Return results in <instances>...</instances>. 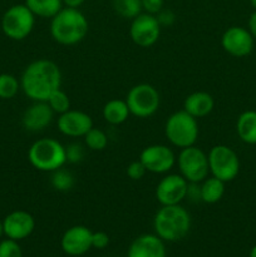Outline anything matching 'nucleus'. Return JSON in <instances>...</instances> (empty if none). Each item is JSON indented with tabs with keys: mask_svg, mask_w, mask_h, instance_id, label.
<instances>
[{
	"mask_svg": "<svg viewBox=\"0 0 256 257\" xmlns=\"http://www.w3.org/2000/svg\"><path fill=\"white\" fill-rule=\"evenodd\" d=\"M124 100L130 108L131 115L142 119L155 115L161 105V97L157 88L148 83L133 85L128 90Z\"/></svg>",
	"mask_w": 256,
	"mask_h": 257,
	"instance_id": "obj_6",
	"label": "nucleus"
},
{
	"mask_svg": "<svg viewBox=\"0 0 256 257\" xmlns=\"http://www.w3.org/2000/svg\"><path fill=\"white\" fill-rule=\"evenodd\" d=\"M84 2L85 0H63V4L67 8H75V9H78Z\"/></svg>",
	"mask_w": 256,
	"mask_h": 257,
	"instance_id": "obj_36",
	"label": "nucleus"
},
{
	"mask_svg": "<svg viewBox=\"0 0 256 257\" xmlns=\"http://www.w3.org/2000/svg\"><path fill=\"white\" fill-rule=\"evenodd\" d=\"M25 5L35 17L52 19L63 9V0H25Z\"/></svg>",
	"mask_w": 256,
	"mask_h": 257,
	"instance_id": "obj_23",
	"label": "nucleus"
},
{
	"mask_svg": "<svg viewBox=\"0 0 256 257\" xmlns=\"http://www.w3.org/2000/svg\"><path fill=\"white\" fill-rule=\"evenodd\" d=\"M55 113L47 102H33L23 113V127L29 132H42L50 125Z\"/></svg>",
	"mask_w": 256,
	"mask_h": 257,
	"instance_id": "obj_17",
	"label": "nucleus"
},
{
	"mask_svg": "<svg viewBox=\"0 0 256 257\" xmlns=\"http://www.w3.org/2000/svg\"><path fill=\"white\" fill-rule=\"evenodd\" d=\"M4 235V228H3V221H0V237Z\"/></svg>",
	"mask_w": 256,
	"mask_h": 257,
	"instance_id": "obj_38",
	"label": "nucleus"
},
{
	"mask_svg": "<svg viewBox=\"0 0 256 257\" xmlns=\"http://www.w3.org/2000/svg\"><path fill=\"white\" fill-rule=\"evenodd\" d=\"M47 103L49 104V107L52 108L53 112L58 115L70 109L69 95H68L64 90L60 89V88L54 90V92L49 95V98L47 99Z\"/></svg>",
	"mask_w": 256,
	"mask_h": 257,
	"instance_id": "obj_28",
	"label": "nucleus"
},
{
	"mask_svg": "<svg viewBox=\"0 0 256 257\" xmlns=\"http://www.w3.org/2000/svg\"><path fill=\"white\" fill-rule=\"evenodd\" d=\"M57 127L58 131L65 137L79 138L84 137L88 131L92 130L94 125L92 117L88 113L83 110L69 109L58 115Z\"/></svg>",
	"mask_w": 256,
	"mask_h": 257,
	"instance_id": "obj_14",
	"label": "nucleus"
},
{
	"mask_svg": "<svg viewBox=\"0 0 256 257\" xmlns=\"http://www.w3.org/2000/svg\"><path fill=\"white\" fill-rule=\"evenodd\" d=\"M4 235L12 240L20 241L29 237L35 228V220L32 213L24 210L10 212L3 221Z\"/></svg>",
	"mask_w": 256,
	"mask_h": 257,
	"instance_id": "obj_16",
	"label": "nucleus"
},
{
	"mask_svg": "<svg viewBox=\"0 0 256 257\" xmlns=\"http://www.w3.org/2000/svg\"><path fill=\"white\" fill-rule=\"evenodd\" d=\"M165 135L168 142L180 150L195 146L200 135L197 119L186 110H177L166 120Z\"/></svg>",
	"mask_w": 256,
	"mask_h": 257,
	"instance_id": "obj_5",
	"label": "nucleus"
},
{
	"mask_svg": "<svg viewBox=\"0 0 256 257\" xmlns=\"http://www.w3.org/2000/svg\"><path fill=\"white\" fill-rule=\"evenodd\" d=\"M113 9L124 19H135L142 13L141 0H113Z\"/></svg>",
	"mask_w": 256,
	"mask_h": 257,
	"instance_id": "obj_25",
	"label": "nucleus"
},
{
	"mask_svg": "<svg viewBox=\"0 0 256 257\" xmlns=\"http://www.w3.org/2000/svg\"><path fill=\"white\" fill-rule=\"evenodd\" d=\"M20 89V80L9 73L0 74V99H12Z\"/></svg>",
	"mask_w": 256,
	"mask_h": 257,
	"instance_id": "obj_27",
	"label": "nucleus"
},
{
	"mask_svg": "<svg viewBox=\"0 0 256 257\" xmlns=\"http://www.w3.org/2000/svg\"><path fill=\"white\" fill-rule=\"evenodd\" d=\"M125 173H127V176L132 181H140L145 177L146 173H147V170H146V167L143 166V163L141 162L140 160H136L132 161V162L127 166Z\"/></svg>",
	"mask_w": 256,
	"mask_h": 257,
	"instance_id": "obj_31",
	"label": "nucleus"
},
{
	"mask_svg": "<svg viewBox=\"0 0 256 257\" xmlns=\"http://www.w3.org/2000/svg\"><path fill=\"white\" fill-rule=\"evenodd\" d=\"M191 215L181 205L161 206L153 217L155 233L166 242H176L187 236L191 230Z\"/></svg>",
	"mask_w": 256,
	"mask_h": 257,
	"instance_id": "obj_3",
	"label": "nucleus"
},
{
	"mask_svg": "<svg viewBox=\"0 0 256 257\" xmlns=\"http://www.w3.org/2000/svg\"><path fill=\"white\" fill-rule=\"evenodd\" d=\"M109 245V236L104 231H97L92 235V247L103 250Z\"/></svg>",
	"mask_w": 256,
	"mask_h": 257,
	"instance_id": "obj_32",
	"label": "nucleus"
},
{
	"mask_svg": "<svg viewBox=\"0 0 256 257\" xmlns=\"http://www.w3.org/2000/svg\"><path fill=\"white\" fill-rule=\"evenodd\" d=\"M65 157L68 163H79L84 158V147L80 143H69L65 146Z\"/></svg>",
	"mask_w": 256,
	"mask_h": 257,
	"instance_id": "obj_30",
	"label": "nucleus"
},
{
	"mask_svg": "<svg viewBox=\"0 0 256 257\" xmlns=\"http://www.w3.org/2000/svg\"><path fill=\"white\" fill-rule=\"evenodd\" d=\"M93 232L83 225H75L68 228L62 236L60 246L68 256H82L92 248Z\"/></svg>",
	"mask_w": 256,
	"mask_h": 257,
	"instance_id": "obj_15",
	"label": "nucleus"
},
{
	"mask_svg": "<svg viewBox=\"0 0 256 257\" xmlns=\"http://www.w3.org/2000/svg\"><path fill=\"white\" fill-rule=\"evenodd\" d=\"M190 183L180 173H167L156 186V200L161 206L181 205L187 198Z\"/></svg>",
	"mask_w": 256,
	"mask_h": 257,
	"instance_id": "obj_11",
	"label": "nucleus"
},
{
	"mask_svg": "<svg viewBox=\"0 0 256 257\" xmlns=\"http://www.w3.org/2000/svg\"><path fill=\"white\" fill-rule=\"evenodd\" d=\"M156 18H157L161 27H170V25H172L173 23H175L176 19L173 12L167 9H162L160 13H157V14H156Z\"/></svg>",
	"mask_w": 256,
	"mask_h": 257,
	"instance_id": "obj_34",
	"label": "nucleus"
},
{
	"mask_svg": "<svg viewBox=\"0 0 256 257\" xmlns=\"http://www.w3.org/2000/svg\"><path fill=\"white\" fill-rule=\"evenodd\" d=\"M28 161L40 172H54L67 163L65 146L52 137L37 140L28 150Z\"/></svg>",
	"mask_w": 256,
	"mask_h": 257,
	"instance_id": "obj_4",
	"label": "nucleus"
},
{
	"mask_svg": "<svg viewBox=\"0 0 256 257\" xmlns=\"http://www.w3.org/2000/svg\"><path fill=\"white\" fill-rule=\"evenodd\" d=\"M50 185L54 190L59 192H68L72 190L75 185V178L70 171L65 170L64 167L58 168L54 172H52L50 177Z\"/></svg>",
	"mask_w": 256,
	"mask_h": 257,
	"instance_id": "obj_24",
	"label": "nucleus"
},
{
	"mask_svg": "<svg viewBox=\"0 0 256 257\" xmlns=\"http://www.w3.org/2000/svg\"><path fill=\"white\" fill-rule=\"evenodd\" d=\"M142 2V9L145 13L156 15L163 9V3L165 0H141Z\"/></svg>",
	"mask_w": 256,
	"mask_h": 257,
	"instance_id": "obj_33",
	"label": "nucleus"
},
{
	"mask_svg": "<svg viewBox=\"0 0 256 257\" xmlns=\"http://www.w3.org/2000/svg\"><path fill=\"white\" fill-rule=\"evenodd\" d=\"M176 158L175 152L168 146L151 145L143 148L138 160L143 163L147 172L165 175L175 167Z\"/></svg>",
	"mask_w": 256,
	"mask_h": 257,
	"instance_id": "obj_12",
	"label": "nucleus"
},
{
	"mask_svg": "<svg viewBox=\"0 0 256 257\" xmlns=\"http://www.w3.org/2000/svg\"><path fill=\"white\" fill-rule=\"evenodd\" d=\"M35 25V15L25 4L10 7L2 18V30L9 39L24 40L32 34Z\"/></svg>",
	"mask_w": 256,
	"mask_h": 257,
	"instance_id": "obj_8",
	"label": "nucleus"
},
{
	"mask_svg": "<svg viewBox=\"0 0 256 257\" xmlns=\"http://www.w3.org/2000/svg\"><path fill=\"white\" fill-rule=\"evenodd\" d=\"M248 257H256V245L253 246L252 248H251V251H250V255H248Z\"/></svg>",
	"mask_w": 256,
	"mask_h": 257,
	"instance_id": "obj_37",
	"label": "nucleus"
},
{
	"mask_svg": "<svg viewBox=\"0 0 256 257\" xmlns=\"http://www.w3.org/2000/svg\"><path fill=\"white\" fill-rule=\"evenodd\" d=\"M176 163L180 175L188 183H201L210 176L207 155L196 145L180 150Z\"/></svg>",
	"mask_w": 256,
	"mask_h": 257,
	"instance_id": "obj_7",
	"label": "nucleus"
},
{
	"mask_svg": "<svg viewBox=\"0 0 256 257\" xmlns=\"http://www.w3.org/2000/svg\"><path fill=\"white\" fill-rule=\"evenodd\" d=\"M83 138H84L85 147L90 151L100 152V151H104L108 146V136L105 135L104 131L99 128L93 127Z\"/></svg>",
	"mask_w": 256,
	"mask_h": 257,
	"instance_id": "obj_26",
	"label": "nucleus"
},
{
	"mask_svg": "<svg viewBox=\"0 0 256 257\" xmlns=\"http://www.w3.org/2000/svg\"><path fill=\"white\" fill-rule=\"evenodd\" d=\"M200 186V200L201 202L213 205L222 200L225 195V182L213 176H208L201 183Z\"/></svg>",
	"mask_w": 256,
	"mask_h": 257,
	"instance_id": "obj_20",
	"label": "nucleus"
},
{
	"mask_svg": "<svg viewBox=\"0 0 256 257\" xmlns=\"http://www.w3.org/2000/svg\"><path fill=\"white\" fill-rule=\"evenodd\" d=\"M62 80L57 63L37 59L25 67L20 78V89L33 102H47L49 95L62 87Z\"/></svg>",
	"mask_w": 256,
	"mask_h": 257,
	"instance_id": "obj_1",
	"label": "nucleus"
},
{
	"mask_svg": "<svg viewBox=\"0 0 256 257\" xmlns=\"http://www.w3.org/2000/svg\"><path fill=\"white\" fill-rule=\"evenodd\" d=\"M253 37L248 29L242 27H230L221 37V45L227 54L235 58H243L253 49Z\"/></svg>",
	"mask_w": 256,
	"mask_h": 257,
	"instance_id": "obj_13",
	"label": "nucleus"
},
{
	"mask_svg": "<svg viewBox=\"0 0 256 257\" xmlns=\"http://www.w3.org/2000/svg\"><path fill=\"white\" fill-rule=\"evenodd\" d=\"M89 23L75 8H63L50 22V35L60 45H75L88 34Z\"/></svg>",
	"mask_w": 256,
	"mask_h": 257,
	"instance_id": "obj_2",
	"label": "nucleus"
},
{
	"mask_svg": "<svg viewBox=\"0 0 256 257\" xmlns=\"http://www.w3.org/2000/svg\"><path fill=\"white\" fill-rule=\"evenodd\" d=\"M250 4H251V7L256 10V0H250Z\"/></svg>",
	"mask_w": 256,
	"mask_h": 257,
	"instance_id": "obj_39",
	"label": "nucleus"
},
{
	"mask_svg": "<svg viewBox=\"0 0 256 257\" xmlns=\"http://www.w3.org/2000/svg\"><path fill=\"white\" fill-rule=\"evenodd\" d=\"M161 25L156 15L141 13L132 19L130 28V37L132 42L140 48H151L158 42L161 37Z\"/></svg>",
	"mask_w": 256,
	"mask_h": 257,
	"instance_id": "obj_10",
	"label": "nucleus"
},
{
	"mask_svg": "<svg viewBox=\"0 0 256 257\" xmlns=\"http://www.w3.org/2000/svg\"><path fill=\"white\" fill-rule=\"evenodd\" d=\"M127 257H166L165 241L156 233L138 236L131 243Z\"/></svg>",
	"mask_w": 256,
	"mask_h": 257,
	"instance_id": "obj_18",
	"label": "nucleus"
},
{
	"mask_svg": "<svg viewBox=\"0 0 256 257\" xmlns=\"http://www.w3.org/2000/svg\"><path fill=\"white\" fill-rule=\"evenodd\" d=\"M238 138L246 145H256V110H245L236 122Z\"/></svg>",
	"mask_w": 256,
	"mask_h": 257,
	"instance_id": "obj_21",
	"label": "nucleus"
},
{
	"mask_svg": "<svg viewBox=\"0 0 256 257\" xmlns=\"http://www.w3.org/2000/svg\"><path fill=\"white\" fill-rule=\"evenodd\" d=\"M102 115L107 123L119 125L124 123L131 115L130 108L123 99H110L103 105Z\"/></svg>",
	"mask_w": 256,
	"mask_h": 257,
	"instance_id": "obj_22",
	"label": "nucleus"
},
{
	"mask_svg": "<svg viewBox=\"0 0 256 257\" xmlns=\"http://www.w3.org/2000/svg\"><path fill=\"white\" fill-rule=\"evenodd\" d=\"M210 175L222 182H231L240 172V160L235 151L226 145H216L207 155Z\"/></svg>",
	"mask_w": 256,
	"mask_h": 257,
	"instance_id": "obj_9",
	"label": "nucleus"
},
{
	"mask_svg": "<svg viewBox=\"0 0 256 257\" xmlns=\"http://www.w3.org/2000/svg\"><path fill=\"white\" fill-rule=\"evenodd\" d=\"M0 257H23L22 247L18 241L7 238L0 242Z\"/></svg>",
	"mask_w": 256,
	"mask_h": 257,
	"instance_id": "obj_29",
	"label": "nucleus"
},
{
	"mask_svg": "<svg viewBox=\"0 0 256 257\" xmlns=\"http://www.w3.org/2000/svg\"><path fill=\"white\" fill-rule=\"evenodd\" d=\"M215 107L213 97L208 92L198 90L188 94L183 100V110L195 117L196 119L207 117Z\"/></svg>",
	"mask_w": 256,
	"mask_h": 257,
	"instance_id": "obj_19",
	"label": "nucleus"
},
{
	"mask_svg": "<svg viewBox=\"0 0 256 257\" xmlns=\"http://www.w3.org/2000/svg\"><path fill=\"white\" fill-rule=\"evenodd\" d=\"M248 32L251 33L253 39H256V10L248 18Z\"/></svg>",
	"mask_w": 256,
	"mask_h": 257,
	"instance_id": "obj_35",
	"label": "nucleus"
}]
</instances>
